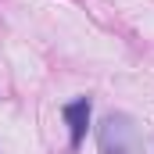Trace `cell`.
<instances>
[{
	"label": "cell",
	"mask_w": 154,
	"mask_h": 154,
	"mask_svg": "<svg viewBox=\"0 0 154 154\" xmlns=\"http://www.w3.org/2000/svg\"><path fill=\"white\" fill-rule=\"evenodd\" d=\"M97 147L100 154H140L143 147L140 122L125 111H108L97 125Z\"/></svg>",
	"instance_id": "6da1fadb"
},
{
	"label": "cell",
	"mask_w": 154,
	"mask_h": 154,
	"mask_svg": "<svg viewBox=\"0 0 154 154\" xmlns=\"http://www.w3.org/2000/svg\"><path fill=\"white\" fill-rule=\"evenodd\" d=\"M90 111H93L90 97H79V100H72V104H65V108H61V115H65V122H68V143H72V147H79V143H82V136H86Z\"/></svg>",
	"instance_id": "7a4b0ae2"
}]
</instances>
